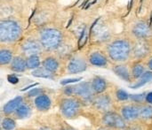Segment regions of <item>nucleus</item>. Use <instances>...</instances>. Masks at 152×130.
<instances>
[{
	"label": "nucleus",
	"mask_w": 152,
	"mask_h": 130,
	"mask_svg": "<svg viewBox=\"0 0 152 130\" xmlns=\"http://www.w3.org/2000/svg\"><path fill=\"white\" fill-rule=\"evenodd\" d=\"M145 103L151 105H152V91L146 93V97H145Z\"/></svg>",
	"instance_id": "obj_36"
},
{
	"label": "nucleus",
	"mask_w": 152,
	"mask_h": 130,
	"mask_svg": "<svg viewBox=\"0 0 152 130\" xmlns=\"http://www.w3.org/2000/svg\"><path fill=\"white\" fill-rule=\"evenodd\" d=\"M132 44L126 39H116L107 46L108 57L115 63H124L131 57Z\"/></svg>",
	"instance_id": "obj_1"
},
{
	"label": "nucleus",
	"mask_w": 152,
	"mask_h": 130,
	"mask_svg": "<svg viewBox=\"0 0 152 130\" xmlns=\"http://www.w3.org/2000/svg\"><path fill=\"white\" fill-rule=\"evenodd\" d=\"M132 33L137 39H149L151 36V27L146 21L141 20L134 26Z\"/></svg>",
	"instance_id": "obj_10"
},
{
	"label": "nucleus",
	"mask_w": 152,
	"mask_h": 130,
	"mask_svg": "<svg viewBox=\"0 0 152 130\" xmlns=\"http://www.w3.org/2000/svg\"><path fill=\"white\" fill-rule=\"evenodd\" d=\"M152 81V72L151 71H145L144 74L138 79V81L134 84L131 85L130 88L132 89H139L142 86H144L146 83Z\"/></svg>",
	"instance_id": "obj_23"
},
{
	"label": "nucleus",
	"mask_w": 152,
	"mask_h": 130,
	"mask_svg": "<svg viewBox=\"0 0 152 130\" xmlns=\"http://www.w3.org/2000/svg\"><path fill=\"white\" fill-rule=\"evenodd\" d=\"M89 63L94 66L104 67L108 65V58L100 51H94L89 56Z\"/></svg>",
	"instance_id": "obj_16"
},
{
	"label": "nucleus",
	"mask_w": 152,
	"mask_h": 130,
	"mask_svg": "<svg viewBox=\"0 0 152 130\" xmlns=\"http://www.w3.org/2000/svg\"><path fill=\"white\" fill-rule=\"evenodd\" d=\"M79 1H80V0H77V3H76V4H77V3H78V2H79Z\"/></svg>",
	"instance_id": "obj_45"
},
{
	"label": "nucleus",
	"mask_w": 152,
	"mask_h": 130,
	"mask_svg": "<svg viewBox=\"0 0 152 130\" xmlns=\"http://www.w3.org/2000/svg\"><path fill=\"white\" fill-rule=\"evenodd\" d=\"M91 86L92 89L94 92L95 95H100L102 94L106 91L108 88V83L107 81L101 76H95L91 82Z\"/></svg>",
	"instance_id": "obj_15"
},
{
	"label": "nucleus",
	"mask_w": 152,
	"mask_h": 130,
	"mask_svg": "<svg viewBox=\"0 0 152 130\" xmlns=\"http://www.w3.org/2000/svg\"><path fill=\"white\" fill-rule=\"evenodd\" d=\"M0 126L3 130H13L16 128V121L14 118H10L7 116L3 118Z\"/></svg>",
	"instance_id": "obj_26"
},
{
	"label": "nucleus",
	"mask_w": 152,
	"mask_h": 130,
	"mask_svg": "<svg viewBox=\"0 0 152 130\" xmlns=\"http://www.w3.org/2000/svg\"><path fill=\"white\" fill-rule=\"evenodd\" d=\"M42 65H43V67L45 69H46L47 71H49V72H51L53 74L55 73L58 70V68H59V62H58V60L56 58H53V57L46 58L43 61Z\"/></svg>",
	"instance_id": "obj_22"
},
{
	"label": "nucleus",
	"mask_w": 152,
	"mask_h": 130,
	"mask_svg": "<svg viewBox=\"0 0 152 130\" xmlns=\"http://www.w3.org/2000/svg\"><path fill=\"white\" fill-rule=\"evenodd\" d=\"M80 81H82V77H79V78H72V79H65V80H62L61 82V85H68V84L78 82Z\"/></svg>",
	"instance_id": "obj_33"
},
{
	"label": "nucleus",
	"mask_w": 152,
	"mask_h": 130,
	"mask_svg": "<svg viewBox=\"0 0 152 130\" xmlns=\"http://www.w3.org/2000/svg\"><path fill=\"white\" fill-rule=\"evenodd\" d=\"M87 38H88V35L86 33V27H84L81 34H80V36L78 38V43H77V45H78V49H81L87 42Z\"/></svg>",
	"instance_id": "obj_31"
},
{
	"label": "nucleus",
	"mask_w": 152,
	"mask_h": 130,
	"mask_svg": "<svg viewBox=\"0 0 152 130\" xmlns=\"http://www.w3.org/2000/svg\"><path fill=\"white\" fill-rule=\"evenodd\" d=\"M123 130H129L128 129H123Z\"/></svg>",
	"instance_id": "obj_47"
},
{
	"label": "nucleus",
	"mask_w": 152,
	"mask_h": 130,
	"mask_svg": "<svg viewBox=\"0 0 152 130\" xmlns=\"http://www.w3.org/2000/svg\"><path fill=\"white\" fill-rule=\"evenodd\" d=\"M21 29L13 20H4L0 22V42L12 43L20 38Z\"/></svg>",
	"instance_id": "obj_4"
},
{
	"label": "nucleus",
	"mask_w": 152,
	"mask_h": 130,
	"mask_svg": "<svg viewBox=\"0 0 152 130\" xmlns=\"http://www.w3.org/2000/svg\"><path fill=\"white\" fill-rule=\"evenodd\" d=\"M119 114L127 122V124L137 122L139 121L140 105L134 103L124 105L120 107Z\"/></svg>",
	"instance_id": "obj_7"
},
{
	"label": "nucleus",
	"mask_w": 152,
	"mask_h": 130,
	"mask_svg": "<svg viewBox=\"0 0 152 130\" xmlns=\"http://www.w3.org/2000/svg\"><path fill=\"white\" fill-rule=\"evenodd\" d=\"M64 93L67 96H75L81 103L92 104L95 94L92 89L91 82H80L77 85L69 86L64 90Z\"/></svg>",
	"instance_id": "obj_2"
},
{
	"label": "nucleus",
	"mask_w": 152,
	"mask_h": 130,
	"mask_svg": "<svg viewBox=\"0 0 152 130\" xmlns=\"http://www.w3.org/2000/svg\"><path fill=\"white\" fill-rule=\"evenodd\" d=\"M72 20H73V19H72V18H71V19H70V20H69V24H68V25H67V27H66V28H68V27H69V25H70V24H71V22H72Z\"/></svg>",
	"instance_id": "obj_42"
},
{
	"label": "nucleus",
	"mask_w": 152,
	"mask_h": 130,
	"mask_svg": "<svg viewBox=\"0 0 152 130\" xmlns=\"http://www.w3.org/2000/svg\"><path fill=\"white\" fill-rule=\"evenodd\" d=\"M61 43V33L54 28H47L40 35V44L46 51L55 50Z\"/></svg>",
	"instance_id": "obj_5"
},
{
	"label": "nucleus",
	"mask_w": 152,
	"mask_h": 130,
	"mask_svg": "<svg viewBox=\"0 0 152 130\" xmlns=\"http://www.w3.org/2000/svg\"><path fill=\"white\" fill-rule=\"evenodd\" d=\"M7 81L11 83V84H17L19 82V79L16 75L14 74H9L7 76Z\"/></svg>",
	"instance_id": "obj_35"
},
{
	"label": "nucleus",
	"mask_w": 152,
	"mask_h": 130,
	"mask_svg": "<svg viewBox=\"0 0 152 130\" xmlns=\"http://www.w3.org/2000/svg\"><path fill=\"white\" fill-rule=\"evenodd\" d=\"M63 130H76V129H72V128H67V129H64Z\"/></svg>",
	"instance_id": "obj_44"
},
{
	"label": "nucleus",
	"mask_w": 152,
	"mask_h": 130,
	"mask_svg": "<svg viewBox=\"0 0 152 130\" xmlns=\"http://www.w3.org/2000/svg\"><path fill=\"white\" fill-rule=\"evenodd\" d=\"M93 29V30H94ZM92 30V31H93ZM91 31V32H92ZM90 32V33H91ZM94 35H95V36H97V38H98V40H100V41H105V40H107L108 38H109V36H110V34H109V32H108V30L106 29V28H103V27H97V28H95L94 29Z\"/></svg>",
	"instance_id": "obj_28"
},
{
	"label": "nucleus",
	"mask_w": 152,
	"mask_h": 130,
	"mask_svg": "<svg viewBox=\"0 0 152 130\" xmlns=\"http://www.w3.org/2000/svg\"><path fill=\"white\" fill-rule=\"evenodd\" d=\"M147 66H148V68L150 69V71H151L152 72V57L148 60V62H147Z\"/></svg>",
	"instance_id": "obj_37"
},
{
	"label": "nucleus",
	"mask_w": 152,
	"mask_h": 130,
	"mask_svg": "<svg viewBox=\"0 0 152 130\" xmlns=\"http://www.w3.org/2000/svg\"><path fill=\"white\" fill-rule=\"evenodd\" d=\"M115 97H116L117 100L119 102H126L129 100V94L126 90H121V89H118L116 90Z\"/></svg>",
	"instance_id": "obj_29"
},
{
	"label": "nucleus",
	"mask_w": 152,
	"mask_h": 130,
	"mask_svg": "<svg viewBox=\"0 0 152 130\" xmlns=\"http://www.w3.org/2000/svg\"><path fill=\"white\" fill-rule=\"evenodd\" d=\"M24 102V98L20 96L14 98L13 99L10 100L9 102H7L2 109V113H4V115L9 116L11 114H12L15 110Z\"/></svg>",
	"instance_id": "obj_13"
},
{
	"label": "nucleus",
	"mask_w": 152,
	"mask_h": 130,
	"mask_svg": "<svg viewBox=\"0 0 152 130\" xmlns=\"http://www.w3.org/2000/svg\"><path fill=\"white\" fill-rule=\"evenodd\" d=\"M44 93V90L43 89H40V88H35V89H32L31 90H29L26 96L28 98H36L37 96H39L41 94Z\"/></svg>",
	"instance_id": "obj_32"
},
{
	"label": "nucleus",
	"mask_w": 152,
	"mask_h": 130,
	"mask_svg": "<svg viewBox=\"0 0 152 130\" xmlns=\"http://www.w3.org/2000/svg\"><path fill=\"white\" fill-rule=\"evenodd\" d=\"M22 51L26 55H37L41 50H42V46L39 43L36 42V41H27L26 43H23L22 45Z\"/></svg>",
	"instance_id": "obj_18"
},
{
	"label": "nucleus",
	"mask_w": 152,
	"mask_h": 130,
	"mask_svg": "<svg viewBox=\"0 0 152 130\" xmlns=\"http://www.w3.org/2000/svg\"><path fill=\"white\" fill-rule=\"evenodd\" d=\"M112 71L114 72V74L117 76H118L123 81L127 82H130L132 81L130 69L128 68V66L126 65H124L122 63L117 64L112 67Z\"/></svg>",
	"instance_id": "obj_14"
},
{
	"label": "nucleus",
	"mask_w": 152,
	"mask_h": 130,
	"mask_svg": "<svg viewBox=\"0 0 152 130\" xmlns=\"http://www.w3.org/2000/svg\"><path fill=\"white\" fill-rule=\"evenodd\" d=\"M39 130H50L48 128H45V127H43V128H41Z\"/></svg>",
	"instance_id": "obj_43"
},
{
	"label": "nucleus",
	"mask_w": 152,
	"mask_h": 130,
	"mask_svg": "<svg viewBox=\"0 0 152 130\" xmlns=\"http://www.w3.org/2000/svg\"><path fill=\"white\" fill-rule=\"evenodd\" d=\"M89 1H90V0H86V1H85V2H84V3H83V4H82L81 5H80V7L84 8V6H85V5H86V4H87V3H88Z\"/></svg>",
	"instance_id": "obj_39"
},
{
	"label": "nucleus",
	"mask_w": 152,
	"mask_h": 130,
	"mask_svg": "<svg viewBox=\"0 0 152 130\" xmlns=\"http://www.w3.org/2000/svg\"><path fill=\"white\" fill-rule=\"evenodd\" d=\"M145 97H146V93L129 95V99L134 104L141 105V104H143V102H145Z\"/></svg>",
	"instance_id": "obj_30"
},
{
	"label": "nucleus",
	"mask_w": 152,
	"mask_h": 130,
	"mask_svg": "<svg viewBox=\"0 0 152 130\" xmlns=\"http://www.w3.org/2000/svg\"><path fill=\"white\" fill-rule=\"evenodd\" d=\"M21 130H34V129H21Z\"/></svg>",
	"instance_id": "obj_46"
},
{
	"label": "nucleus",
	"mask_w": 152,
	"mask_h": 130,
	"mask_svg": "<svg viewBox=\"0 0 152 130\" xmlns=\"http://www.w3.org/2000/svg\"><path fill=\"white\" fill-rule=\"evenodd\" d=\"M102 124L110 129L123 130L127 129V122L122 118V116L115 111H110L102 114Z\"/></svg>",
	"instance_id": "obj_6"
},
{
	"label": "nucleus",
	"mask_w": 152,
	"mask_h": 130,
	"mask_svg": "<svg viewBox=\"0 0 152 130\" xmlns=\"http://www.w3.org/2000/svg\"><path fill=\"white\" fill-rule=\"evenodd\" d=\"M32 113V107L29 104L23 102L12 113L14 116V119L17 120H24L26 118H28Z\"/></svg>",
	"instance_id": "obj_17"
},
{
	"label": "nucleus",
	"mask_w": 152,
	"mask_h": 130,
	"mask_svg": "<svg viewBox=\"0 0 152 130\" xmlns=\"http://www.w3.org/2000/svg\"><path fill=\"white\" fill-rule=\"evenodd\" d=\"M27 61V68L28 69H37L40 66L41 62L40 58L37 55H30L26 59Z\"/></svg>",
	"instance_id": "obj_27"
},
{
	"label": "nucleus",
	"mask_w": 152,
	"mask_h": 130,
	"mask_svg": "<svg viewBox=\"0 0 152 130\" xmlns=\"http://www.w3.org/2000/svg\"><path fill=\"white\" fill-rule=\"evenodd\" d=\"M34 106L39 112H46L52 106V100L46 94H41L34 98Z\"/></svg>",
	"instance_id": "obj_12"
},
{
	"label": "nucleus",
	"mask_w": 152,
	"mask_h": 130,
	"mask_svg": "<svg viewBox=\"0 0 152 130\" xmlns=\"http://www.w3.org/2000/svg\"><path fill=\"white\" fill-rule=\"evenodd\" d=\"M127 129L129 130H144L143 127L141 125V124H138L136 122L134 123H132V124H129Z\"/></svg>",
	"instance_id": "obj_34"
},
{
	"label": "nucleus",
	"mask_w": 152,
	"mask_h": 130,
	"mask_svg": "<svg viewBox=\"0 0 152 130\" xmlns=\"http://www.w3.org/2000/svg\"><path fill=\"white\" fill-rule=\"evenodd\" d=\"M32 75L37 78H45V79H53V74L47 71L44 67H38L32 72Z\"/></svg>",
	"instance_id": "obj_25"
},
{
	"label": "nucleus",
	"mask_w": 152,
	"mask_h": 130,
	"mask_svg": "<svg viewBox=\"0 0 152 130\" xmlns=\"http://www.w3.org/2000/svg\"><path fill=\"white\" fill-rule=\"evenodd\" d=\"M11 69L17 73L24 72L27 69V61L21 57H15L11 62Z\"/></svg>",
	"instance_id": "obj_20"
},
{
	"label": "nucleus",
	"mask_w": 152,
	"mask_h": 130,
	"mask_svg": "<svg viewBox=\"0 0 152 130\" xmlns=\"http://www.w3.org/2000/svg\"><path fill=\"white\" fill-rule=\"evenodd\" d=\"M37 85H38V83H34V84H31V85H29V86H27L26 88L22 89L21 91H26V90H28V89H31V88H33V87H35V86H37Z\"/></svg>",
	"instance_id": "obj_38"
},
{
	"label": "nucleus",
	"mask_w": 152,
	"mask_h": 130,
	"mask_svg": "<svg viewBox=\"0 0 152 130\" xmlns=\"http://www.w3.org/2000/svg\"><path fill=\"white\" fill-rule=\"evenodd\" d=\"M92 105L95 110L102 113V114L113 111V101L110 96L105 93L95 95V97L93 99Z\"/></svg>",
	"instance_id": "obj_9"
},
{
	"label": "nucleus",
	"mask_w": 152,
	"mask_h": 130,
	"mask_svg": "<svg viewBox=\"0 0 152 130\" xmlns=\"http://www.w3.org/2000/svg\"><path fill=\"white\" fill-rule=\"evenodd\" d=\"M0 130H3V129H1V127H0Z\"/></svg>",
	"instance_id": "obj_48"
},
{
	"label": "nucleus",
	"mask_w": 152,
	"mask_h": 130,
	"mask_svg": "<svg viewBox=\"0 0 152 130\" xmlns=\"http://www.w3.org/2000/svg\"><path fill=\"white\" fill-rule=\"evenodd\" d=\"M60 111L65 119H76L82 112V103L77 98H65L60 103Z\"/></svg>",
	"instance_id": "obj_3"
},
{
	"label": "nucleus",
	"mask_w": 152,
	"mask_h": 130,
	"mask_svg": "<svg viewBox=\"0 0 152 130\" xmlns=\"http://www.w3.org/2000/svg\"><path fill=\"white\" fill-rule=\"evenodd\" d=\"M151 43L149 39H137L134 45H132L131 57L136 60H141L147 57L151 52Z\"/></svg>",
	"instance_id": "obj_8"
},
{
	"label": "nucleus",
	"mask_w": 152,
	"mask_h": 130,
	"mask_svg": "<svg viewBox=\"0 0 152 130\" xmlns=\"http://www.w3.org/2000/svg\"><path fill=\"white\" fill-rule=\"evenodd\" d=\"M3 116H4V113H2V111H0V124H1L2 120H3Z\"/></svg>",
	"instance_id": "obj_41"
},
{
	"label": "nucleus",
	"mask_w": 152,
	"mask_h": 130,
	"mask_svg": "<svg viewBox=\"0 0 152 130\" xmlns=\"http://www.w3.org/2000/svg\"><path fill=\"white\" fill-rule=\"evenodd\" d=\"M139 121L142 122H149L152 121V105L143 103L140 105Z\"/></svg>",
	"instance_id": "obj_19"
},
{
	"label": "nucleus",
	"mask_w": 152,
	"mask_h": 130,
	"mask_svg": "<svg viewBox=\"0 0 152 130\" xmlns=\"http://www.w3.org/2000/svg\"><path fill=\"white\" fill-rule=\"evenodd\" d=\"M96 130H110V129H108V128H106V127H101V128H99V129H97Z\"/></svg>",
	"instance_id": "obj_40"
},
{
	"label": "nucleus",
	"mask_w": 152,
	"mask_h": 130,
	"mask_svg": "<svg viewBox=\"0 0 152 130\" xmlns=\"http://www.w3.org/2000/svg\"><path fill=\"white\" fill-rule=\"evenodd\" d=\"M12 60V53L10 50H0V66H5Z\"/></svg>",
	"instance_id": "obj_24"
},
{
	"label": "nucleus",
	"mask_w": 152,
	"mask_h": 130,
	"mask_svg": "<svg viewBox=\"0 0 152 130\" xmlns=\"http://www.w3.org/2000/svg\"><path fill=\"white\" fill-rule=\"evenodd\" d=\"M68 73L71 74L85 72L87 69V63L86 60L79 57H75L70 59L68 65Z\"/></svg>",
	"instance_id": "obj_11"
},
{
	"label": "nucleus",
	"mask_w": 152,
	"mask_h": 130,
	"mask_svg": "<svg viewBox=\"0 0 152 130\" xmlns=\"http://www.w3.org/2000/svg\"><path fill=\"white\" fill-rule=\"evenodd\" d=\"M144 72H145V67L141 62H139V60L134 62L130 68L132 80H138L144 74Z\"/></svg>",
	"instance_id": "obj_21"
}]
</instances>
